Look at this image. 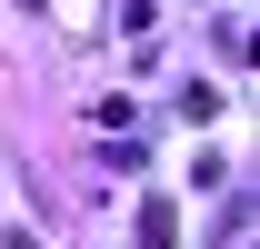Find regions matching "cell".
<instances>
[{"label": "cell", "instance_id": "cell-1", "mask_svg": "<svg viewBox=\"0 0 260 249\" xmlns=\"http://www.w3.org/2000/svg\"><path fill=\"white\" fill-rule=\"evenodd\" d=\"M180 239V219H170V199H140V249H170Z\"/></svg>", "mask_w": 260, "mask_h": 249}]
</instances>
